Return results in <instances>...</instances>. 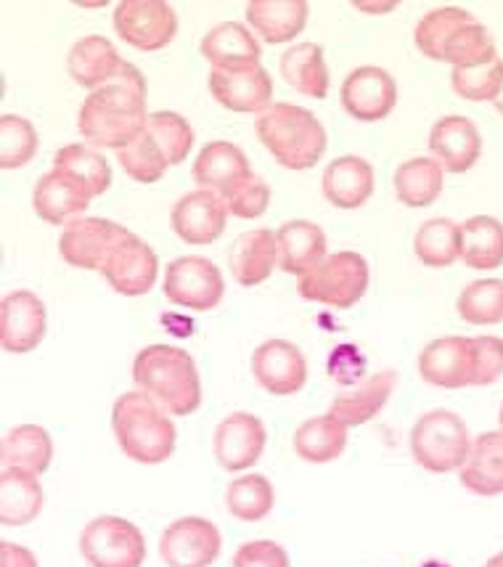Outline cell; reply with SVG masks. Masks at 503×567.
<instances>
[{
    "label": "cell",
    "mask_w": 503,
    "mask_h": 567,
    "mask_svg": "<svg viewBox=\"0 0 503 567\" xmlns=\"http://www.w3.org/2000/svg\"><path fill=\"white\" fill-rule=\"evenodd\" d=\"M499 424H501V432H503V403H501V411H499Z\"/></svg>",
    "instance_id": "obj_55"
},
{
    "label": "cell",
    "mask_w": 503,
    "mask_h": 567,
    "mask_svg": "<svg viewBox=\"0 0 503 567\" xmlns=\"http://www.w3.org/2000/svg\"><path fill=\"white\" fill-rule=\"evenodd\" d=\"M464 249L461 260L474 271H493L503 266V223L491 215H474L461 223Z\"/></svg>",
    "instance_id": "obj_36"
},
{
    "label": "cell",
    "mask_w": 503,
    "mask_h": 567,
    "mask_svg": "<svg viewBox=\"0 0 503 567\" xmlns=\"http://www.w3.org/2000/svg\"><path fill=\"white\" fill-rule=\"evenodd\" d=\"M117 162L133 181H138V184H157V181H163L167 167H170L163 148L154 144L149 131H144L140 136L133 138L130 144L119 148Z\"/></svg>",
    "instance_id": "obj_43"
},
{
    "label": "cell",
    "mask_w": 503,
    "mask_h": 567,
    "mask_svg": "<svg viewBox=\"0 0 503 567\" xmlns=\"http://www.w3.org/2000/svg\"><path fill=\"white\" fill-rule=\"evenodd\" d=\"M53 171L66 175L91 194L101 197L112 186V167L98 148L85 144H66L53 157Z\"/></svg>",
    "instance_id": "obj_35"
},
{
    "label": "cell",
    "mask_w": 503,
    "mask_h": 567,
    "mask_svg": "<svg viewBox=\"0 0 503 567\" xmlns=\"http://www.w3.org/2000/svg\"><path fill=\"white\" fill-rule=\"evenodd\" d=\"M374 167L364 157L334 159L324 171V197L339 210H358L374 194Z\"/></svg>",
    "instance_id": "obj_25"
},
{
    "label": "cell",
    "mask_w": 503,
    "mask_h": 567,
    "mask_svg": "<svg viewBox=\"0 0 503 567\" xmlns=\"http://www.w3.org/2000/svg\"><path fill=\"white\" fill-rule=\"evenodd\" d=\"M210 93L220 106L241 114H263L273 106V80L263 64L247 66V70H212Z\"/></svg>",
    "instance_id": "obj_18"
},
{
    "label": "cell",
    "mask_w": 503,
    "mask_h": 567,
    "mask_svg": "<svg viewBox=\"0 0 503 567\" xmlns=\"http://www.w3.org/2000/svg\"><path fill=\"white\" fill-rule=\"evenodd\" d=\"M220 530L205 517H180L159 538V557L167 567H210L220 557Z\"/></svg>",
    "instance_id": "obj_11"
},
{
    "label": "cell",
    "mask_w": 503,
    "mask_h": 567,
    "mask_svg": "<svg viewBox=\"0 0 503 567\" xmlns=\"http://www.w3.org/2000/svg\"><path fill=\"white\" fill-rule=\"evenodd\" d=\"M38 152V131L30 120L17 117V114H3L0 117V167L3 171H17L35 157Z\"/></svg>",
    "instance_id": "obj_45"
},
{
    "label": "cell",
    "mask_w": 503,
    "mask_h": 567,
    "mask_svg": "<svg viewBox=\"0 0 503 567\" xmlns=\"http://www.w3.org/2000/svg\"><path fill=\"white\" fill-rule=\"evenodd\" d=\"M0 567H40L38 557L24 546L3 542L0 544Z\"/></svg>",
    "instance_id": "obj_50"
},
{
    "label": "cell",
    "mask_w": 503,
    "mask_h": 567,
    "mask_svg": "<svg viewBox=\"0 0 503 567\" xmlns=\"http://www.w3.org/2000/svg\"><path fill=\"white\" fill-rule=\"evenodd\" d=\"M281 78L290 83L294 91L311 99L328 96V70L324 62V49L318 43H297L292 45L284 56L279 59Z\"/></svg>",
    "instance_id": "obj_32"
},
{
    "label": "cell",
    "mask_w": 503,
    "mask_h": 567,
    "mask_svg": "<svg viewBox=\"0 0 503 567\" xmlns=\"http://www.w3.org/2000/svg\"><path fill=\"white\" fill-rule=\"evenodd\" d=\"M368 281H371V274H368L364 255L334 252L326 255V260L318 262L311 274L300 276L297 292L302 300L347 310L355 302H360V297L368 289Z\"/></svg>",
    "instance_id": "obj_6"
},
{
    "label": "cell",
    "mask_w": 503,
    "mask_h": 567,
    "mask_svg": "<svg viewBox=\"0 0 503 567\" xmlns=\"http://www.w3.org/2000/svg\"><path fill=\"white\" fill-rule=\"evenodd\" d=\"M201 56L212 70H247L260 64V43L241 22H223L212 27L199 45Z\"/></svg>",
    "instance_id": "obj_27"
},
{
    "label": "cell",
    "mask_w": 503,
    "mask_h": 567,
    "mask_svg": "<svg viewBox=\"0 0 503 567\" xmlns=\"http://www.w3.org/2000/svg\"><path fill=\"white\" fill-rule=\"evenodd\" d=\"M395 384H398V374L395 371H377V374H368L364 382H358V388L350 393H339L328 406V414L337 416L347 427H360L368 420L379 414L385 409V403L390 401Z\"/></svg>",
    "instance_id": "obj_29"
},
{
    "label": "cell",
    "mask_w": 503,
    "mask_h": 567,
    "mask_svg": "<svg viewBox=\"0 0 503 567\" xmlns=\"http://www.w3.org/2000/svg\"><path fill=\"white\" fill-rule=\"evenodd\" d=\"M114 32L138 51H159L172 43L178 17L165 0H123L114 11Z\"/></svg>",
    "instance_id": "obj_9"
},
{
    "label": "cell",
    "mask_w": 503,
    "mask_h": 567,
    "mask_svg": "<svg viewBox=\"0 0 503 567\" xmlns=\"http://www.w3.org/2000/svg\"><path fill=\"white\" fill-rule=\"evenodd\" d=\"M265 443V424L254 414L237 411L214 430V458L228 472H244L260 462Z\"/></svg>",
    "instance_id": "obj_15"
},
{
    "label": "cell",
    "mask_w": 503,
    "mask_h": 567,
    "mask_svg": "<svg viewBox=\"0 0 503 567\" xmlns=\"http://www.w3.org/2000/svg\"><path fill=\"white\" fill-rule=\"evenodd\" d=\"M260 144L276 157L286 171H307L318 165L326 152V131L311 110L297 104H273L271 110L258 114Z\"/></svg>",
    "instance_id": "obj_4"
},
{
    "label": "cell",
    "mask_w": 503,
    "mask_h": 567,
    "mask_svg": "<svg viewBox=\"0 0 503 567\" xmlns=\"http://www.w3.org/2000/svg\"><path fill=\"white\" fill-rule=\"evenodd\" d=\"M421 567H451V565H446V563H438V559H429V563H425Z\"/></svg>",
    "instance_id": "obj_53"
},
{
    "label": "cell",
    "mask_w": 503,
    "mask_h": 567,
    "mask_svg": "<svg viewBox=\"0 0 503 567\" xmlns=\"http://www.w3.org/2000/svg\"><path fill=\"white\" fill-rule=\"evenodd\" d=\"M223 202L228 213L237 215V218H260L268 210V205H271V186L260 175H250L233 192H228Z\"/></svg>",
    "instance_id": "obj_48"
},
{
    "label": "cell",
    "mask_w": 503,
    "mask_h": 567,
    "mask_svg": "<svg viewBox=\"0 0 503 567\" xmlns=\"http://www.w3.org/2000/svg\"><path fill=\"white\" fill-rule=\"evenodd\" d=\"M347 424H342L337 416L324 414L302 422L294 432V451L302 462L328 464L342 456L347 445Z\"/></svg>",
    "instance_id": "obj_34"
},
{
    "label": "cell",
    "mask_w": 503,
    "mask_h": 567,
    "mask_svg": "<svg viewBox=\"0 0 503 567\" xmlns=\"http://www.w3.org/2000/svg\"><path fill=\"white\" fill-rule=\"evenodd\" d=\"M149 123L146 114V80L130 62L109 85L88 93L80 106L77 127L93 146L123 148L140 136Z\"/></svg>",
    "instance_id": "obj_1"
},
{
    "label": "cell",
    "mask_w": 503,
    "mask_h": 567,
    "mask_svg": "<svg viewBox=\"0 0 503 567\" xmlns=\"http://www.w3.org/2000/svg\"><path fill=\"white\" fill-rule=\"evenodd\" d=\"M472 13L467 9H455V6H446V9H434L421 17V22L416 24L413 40L416 49L425 53L427 59L442 62V53H446L448 40L455 35L459 27L472 22Z\"/></svg>",
    "instance_id": "obj_39"
},
{
    "label": "cell",
    "mask_w": 503,
    "mask_h": 567,
    "mask_svg": "<svg viewBox=\"0 0 503 567\" xmlns=\"http://www.w3.org/2000/svg\"><path fill=\"white\" fill-rule=\"evenodd\" d=\"M191 175L197 186L214 192L223 199L228 192H233L241 181H247L254 173L247 154L237 144H231V141H212V144H207L199 152Z\"/></svg>",
    "instance_id": "obj_20"
},
{
    "label": "cell",
    "mask_w": 503,
    "mask_h": 567,
    "mask_svg": "<svg viewBox=\"0 0 503 567\" xmlns=\"http://www.w3.org/2000/svg\"><path fill=\"white\" fill-rule=\"evenodd\" d=\"M395 194L406 207H429L442 194V165L429 157L402 162L395 171Z\"/></svg>",
    "instance_id": "obj_37"
},
{
    "label": "cell",
    "mask_w": 503,
    "mask_h": 567,
    "mask_svg": "<svg viewBox=\"0 0 503 567\" xmlns=\"http://www.w3.org/2000/svg\"><path fill=\"white\" fill-rule=\"evenodd\" d=\"M125 59L119 56L117 49L112 45V40L101 35H88L77 40L72 45L70 59H66V66H70L72 80L80 87H88V91H98V87L114 83L125 70Z\"/></svg>",
    "instance_id": "obj_22"
},
{
    "label": "cell",
    "mask_w": 503,
    "mask_h": 567,
    "mask_svg": "<svg viewBox=\"0 0 503 567\" xmlns=\"http://www.w3.org/2000/svg\"><path fill=\"white\" fill-rule=\"evenodd\" d=\"M499 59V51H495V43L488 32L485 24H480L478 19L467 22L464 27L455 30V35L448 40L446 53H442V62L453 64V70H461V66H480Z\"/></svg>",
    "instance_id": "obj_42"
},
{
    "label": "cell",
    "mask_w": 503,
    "mask_h": 567,
    "mask_svg": "<svg viewBox=\"0 0 503 567\" xmlns=\"http://www.w3.org/2000/svg\"><path fill=\"white\" fill-rule=\"evenodd\" d=\"M279 268L286 274H311L326 260V234L311 220H290L276 231Z\"/></svg>",
    "instance_id": "obj_26"
},
{
    "label": "cell",
    "mask_w": 503,
    "mask_h": 567,
    "mask_svg": "<svg viewBox=\"0 0 503 567\" xmlns=\"http://www.w3.org/2000/svg\"><path fill=\"white\" fill-rule=\"evenodd\" d=\"M429 152H432V159L440 162L442 171L455 175L472 171L482 154L478 125L469 117H459V114L438 120L429 133Z\"/></svg>",
    "instance_id": "obj_19"
},
{
    "label": "cell",
    "mask_w": 503,
    "mask_h": 567,
    "mask_svg": "<svg viewBox=\"0 0 503 567\" xmlns=\"http://www.w3.org/2000/svg\"><path fill=\"white\" fill-rule=\"evenodd\" d=\"M233 567H292L290 555L276 542H250L241 544L233 555Z\"/></svg>",
    "instance_id": "obj_49"
},
{
    "label": "cell",
    "mask_w": 503,
    "mask_h": 567,
    "mask_svg": "<svg viewBox=\"0 0 503 567\" xmlns=\"http://www.w3.org/2000/svg\"><path fill=\"white\" fill-rule=\"evenodd\" d=\"M469 451H472V437L464 420L453 411L434 409L416 420L411 430V456L419 467L446 475L464 467Z\"/></svg>",
    "instance_id": "obj_5"
},
{
    "label": "cell",
    "mask_w": 503,
    "mask_h": 567,
    "mask_svg": "<svg viewBox=\"0 0 503 567\" xmlns=\"http://www.w3.org/2000/svg\"><path fill=\"white\" fill-rule=\"evenodd\" d=\"M413 249L416 258L427 268H448L461 258L464 234H461L459 223L451 218H432L416 231Z\"/></svg>",
    "instance_id": "obj_38"
},
{
    "label": "cell",
    "mask_w": 503,
    "mask_h": 567,
    "mask_svg": "<svg viewBox=\"0 0 503 567\" xmlns=\"http://www.w3.org/2000/svg\"><path fill=\"white\" fill-rule=\"evenodd\" d=\"M358 9H364V11H390V9H395L392 3H387V6H366V3H358Z\"/></svg>",
    "instance_id": "obj_51"
},
{
    "label": "cell",
    "mask_w": 503,
    "mask_h": 567,
    "mask_svg": "<svg viewBox=\"0 0 503 567\" xmlns=\"http://www.w3.org/2000/svg\"><path fill=\"white\" fill-rule=\"evenodd\" d=\"M311 6L305 0H252L247 3V22L271 45L290 43L305 30Z\"/></svg>",
    "instance_id": "obj_28"
},
{
    "label": "cell",
    "mask_w": 503,
    "mask_h": 567,
    "mask_svg": "<svg viewBox=\"0 0 503 567\" xmlns=\"http://www.w3.org/2000/svg\"><path fill=\"white\" fill-rule=\"evenodd\" d=\"M112 430L123 454L138 464H163L176 451V424L144 390H130L114 401Z\"/></svg>",
    "instance_id": "obj_3"
},
{
    "label": "cell",
    "mask_w": 503,
    "mask_h": 567,
    "mask_svg": "<svg viewBox=\"0 0 503 567\" xmlns=\"http://www.w3.org/2000/svg\"><path fill=\"white\" fill-rule=\"evenodd\" d=\"M130 236L125 226L106 218H75L64 226L59 239V252L75 268L98 271L109 255Z\"/></svg>",
    "instance_id": "obj_10"
},
{
    "label": "cell",
    "mask_w": 503,
    "mask_h": 567,
    "mask_svg": "<svg viewBox=\"0 0 503 567\" xmlns=\"http://www.w3.org/2000/svg\"><path fill=\"white\" fill-rule=\"evenodd\" d=\"M469 363H472L474 388H488L503 374V340L501 337H469Z\"/></svg>",
    "instance_id": "obj_47"
},
{
    "label": "cell",
    "mask_w": 503,
    "mask_h": 567,
    "mask_svg": "<svg viewBox=\"0 0 503 567\" xmlns=\"http://www.w3.org/2000/svg\"><path fill=\"white\" fill-rule=\"evenodd\" d=\"M398 104L395 78L381 66H358L342 83V106L358 123H379Z\"/></svg>",
    "instance_id": "obj_12"
},
{
    "label": "cell",
    "mask_w": 503,
    "mask_h": 567,
    "mask_svg": "<svg viewBox=\"0 0 503 567\" xmlns=\"http://www.w3.org/2000/svg\"><path fill=\"white\" fill-rule=\"evenodd\" d=\"M91 199L93 197L83 186L56 171L45 173L32 192V207H35L38 218L51 223V226H66L70 220L83 218Z\"/></svg>",
    "instance_id": "obj_23"
},
{
    "label": "cell",
    "mask_w": 503,
    "mask_h": 567,
    "mask_svg": "<svg viewBox=\"0 0 503 567\" xmlns=\"http://www.w3.org/2000/svg\"><path fill=\"white\" fill-rule=\"evenodd\" d=\"M0 462L3 470L19 467L43 475L53 462V441L40 424H19L0 443Z\"/></svg>",
    "instance_id": "obj_33"
},
{
    "label": "cell",
    "mask_w": 503,
    "mask_h": 567,
    "mask_svg": "<svg viewBox=\"0 0 503 567\" xmlns=\"http://www.w3.org/2000/svg\"><path fill=\"white\" fill-rule=\"evenodd\" d=\"M273 502V485L263 475H244L237 477L226 488V506L233 517L244 519V523H260L271 515Z\"/></svg>",
    "instance_id": "obj_40"
},
{
    "label": "cell",
    "mask_w": 503,
    "mask_h": 567,
    "mask_svg": "<svg viewBox=\"0 0 503 567\" xmlns=\"http://www.w3.org/2000/svg\"><path fill=\"white\" fill-rule=\"evenodd\" d=\"M453 91L464 101H493L503 91V59L480 66H461L451 74Z\"/></svg>",
    "instance_id": "obj_46"
},
{
    "label": "cell",
    "mask_w": 503,
    "mask_h": 567,
    "mask_svg": "<svg viewBox=\"0 0 503 567\" xmlns=\"http://www.w3.org/2000/svg\"><path fill=\"white\" fill-rule=\"evenodd\" d=\"M252 374L265 393L290 398L307 382V361L290 340H268L252 353Z\"/></svg>",
    "instance_id": "obj_14"
},
{
    "label": "cell",
    "mask_w": 503,
    "mask_h": 567,
    "mask_svg": "<svg viewBox=\"0 0 503 567\" xmlns=\"http://www.w3.org/2000/svg\"><path fill=\"white\" fill-rule=\"evenodd\" d=\"M163 292L172 306L207 313L223 300L226 281L212 260L201 258V255H184L165 268Z\"/></svg>",
    "instance_id": "obj_8"
},
{
    "label": "cell",
    "mask_w": 503,
    "mask_h": 567,
    "mask_svg": "<svg viewBox=\"0 0 503 567\" xmlns=\"http://www.w3.org/2000/svg\"><path fill=\"white\" fill-rule=\"evenodd\" d=\"M104 279L109 281L114 292L125 297H140L151 292L154 284L159 276V260L157 252L146 245L144 239H138L136 234H130L127 239L109 255V260L101 268Z\"/></svg>",
    "instance_id": "obj_16"
},
{
    "label": "cell",
    "mask_w": 503,
    "mask_h": 567,
    "mask_svg": "<svg viewBox=\"0 0 503 567\" xmlns=\"http://www.w3.org/2000/svg\"><path fill=\"white\" fill-rule=\"evenodd\" d=\"M459 316L474 327H493L503 321V279H478L459 295Z\"/></svg>",
    "instance_id": "obj_41"
},
{
    "label": "cell",
    "mask_w": 503,
    "mask_h": 567,
    "mask_svg": "<svg viewBox=\"0 0 503 567\" xmlns=\"http://www.w3.org/2000/svg\"><path fill=\"white\" fill-rule=\"evenodd\" d=\"M461 483L478 496L503 494V432H482L472 441L467 464L461 467Z\"/></svg>",
    "instance_id": "obj_30"
},
{
    "label": "cell",
    "mask_w": 503,
    "mask_h": 567,
    "mask_svg": "<svg viewBox=\"0 0 503 567\" xmlns=\"http://www.w3.org/2000/svg\"><path fill=\"white\" fill-rule=\"evenodd\" d=\"M228 266H231L233 279L241 287L263 284L273 274V268L279 266L276 234L268 231V228L239 234L237 241L231 245V252H228Z\"/></svg>",
    "instance_id": "obj_24"
},
{
    "label": "cell",
    "mask_w": 503,
    "mask_h": 567,
    "mask_svg": "<svg viewBox=\"0 0 503 567\" xmlns=\"http://www.w3.org/2000/svg\"><path fill=\"white\" fill-rule=\"evenodd\" d=\"M485 567H503V551H499V555H493L491 559H488Z\"/></svg>",
    "instance_id": "obj_52"
},
{
    "label": "cell",
    "mask_w": 503,
    "mask_h": 567,
    "mask_svg": "<svg viewBox=\"0 0 503 567\" xmlns=\"http://www.w3.org/2000/svg\"><path fill=\"white\" fill-rule=\"evenodd\" d=\"M43 512V488L35 472L19 467L0 475V523L6 528H24Z\"/></svg>",
    "instance_id": "obj_31"
},
{
    "label": "cell",
    "mask_w": 503,
    "mask_h": 567,
    "mask_svg": "<svg viewBox=\"0 0 503 567\" xmlns=\"http://www.w3.org/2000/svg\"><path fill=\"white\" fill-rule=\"evenodd\" d=\"M146 131L154 138V144L163 148L167 162L172 165H184L193 146V131L189 120L180 117L176 112H154L149 114Z\"/></svg>",
    "instance_id": "obj_44"
},
{
    "label": "cell",
    "mask_w": 503,
    "mask_h": 567,
    "mask_svg": "<svg viewBox=\"0 0 503 567\" xmlns=\"http://www.w3.org/2000/svg\"><path fill=\"white\" fill-rule=\"evenodd\" d=\"M80 551L91 567H140L146 538L130 519L101 515L80 533Z\"/></svg>",
    "instance_id": "obj_7"
},
{
    "label": "cell",
    "mask_w": 503,
    "mask_h": 567,
    "mask_svg": "<svg viewBox=\"0 0 503 567\" xmlns=\"http://www.w3.org/2000/svg\"><path fill=\"white\" fill-rule=\"evenodd\" d=\"M133 382L170 416H189L201 406V380L191 353L176 346H149L133 361Z\"/></svg>",
    "instance_id": "obj_2"
},
{
    "label": "cell",
    "mask_w": 503,
    "mask_h": 567,
    "mask_svg": "<svg viewBox=\"0 0 503 567\" xmlns=\"http://www.w3.org/2000/svg\"><path fill=\"white\" fill-rule=\"evenodd\" d=\"M495 110H499V112L503 114V91H501V96L495 99Z\"/></svg>",
    "instance_id": "obj_54"
},
{
    "label": "cell",
    "mask_w": 503,
    "mask_h": 567,
    "mask_svg": "<svg viewBox=\"0 0 503 567\" xmlns=\"http://www.w3.org/2000/svg\"><path fill=\"white\" fill-rule=\"evenodd\" d=\"M45 323L49 316L35 292L30 289L9 292L0 302V346L13 355L32 353L43 342Z\"/></svg>",
    "instance_id": "obj_13"
},
{
    "label": "cell",
    "mask_w": 503,
    "mask_h": 567,
    "mask_svg": "<svg viewBox=\"0 0 503 567\" xmlns=\"http://www.w3.org/2000/svg\"><path fill=\"white\" fill-rule=\"evenodd\" d=\"M228 215L231 213H228L226 202L218 194L207 192V188H197V192L186 194L184 199L176 202L170 223L172 231L186 245L205 247L220 239V234L226 231Z\"/></svg>",
    "instance_id": "obj_17"
},
{
    "label": "cell",
    "mask_w": 503,
    "mask_h": 567,
    "mask_svg": "<svg viewBox=\"0 0 503 567\" xmlns=\"http://www.w3.org/2000/svg\"><path fill=\"white\" fill-rule=\"evenodd\" d=\"M421 380L434 388L459 390L472 380V363H469V337H440L432 340L419 355Z\"/></svg>",
    "instance_id": "obj_21"
}]
</instances>
